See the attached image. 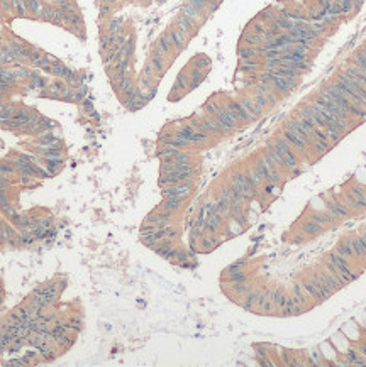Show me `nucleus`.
Here are the masks:
<instances>
[{
    "label": "nucleus",
    "mask_w": 366,
    "mask_h": 367,
    "mask_svg": "<svg viewBox=\"0 0 366 367\" xmlns=\"http://www.w3.org/2000/svg\"><path fill=\"white\" fill-rule=\"evenodd\" d=\"M322 198L326 200V210L329 212L336 220L346 219V217H349L353 214V212L344 205V201L341 200L339 196H334V195H331V193H327V195H324Z\"/></svg>",
    "instance_id": "1"
},
{
    "label": "nucleus",
    "mask_w": 366,
    "mask_h": 367,
    "mask_svg": "<svg viewBox=\"0 0 366 367\" xmlns=\"http://www.w3.org/2000/svg\"><path fill=\"white\" fill-rule=\"evenodd\" d=\"M273 146H274V149H277L278 152L282 154V158L285 159V163L288 166V171L295 170V168L298 166V156H297V152L292 149L290 144H288L287 139L285 137H277V139H274V142H273Z\"/></svg>",
    "instance_id": "2"
},
{
    "label": "nucleus",
    "mask_w": 366,
    "mask_h": 367,
    "mask_svg": "<svg viewBox=\"0 0 366 367\" xmlns=\"http://www.w3.org/2000/svg\"><path fill=\"white\" fill-rule=\"evenodd\" d=\"M300 283H302L303 289H305V291L309 293V296L312 299H315V301H319V303L326 299V296H324V293H322L321 284H319V281H317L314 271H310L305 278H302Z\"/></svg>",
    "instance_id": "3"
},
{
    "label": "nucleus",
    "mask_w": 366,
    "mask_h": 367,
    "mask_svg": "<svg viewBox=\"0 0 366 367\" xmlns=\"http://www.w3.org/2000/svg\"><path fill=\"white\" fill-rule=\"evenodd\" d=\"M327 259H329L331 263H334V264L341 269V273H343V279H344L346 283L354 281V279H356V274L353 273V268H351L349 259L343 257V255L338 254V252H336V250H332V252H329V255H327Z\"/></svg>",
    "instance_id": "4"
},
{
    "label": "nucleus",
    "mask_w": 366,
    "mask_h": 367,
    "mask_svg": "<svg viewBox=\"0 0 366 367\" xmlns=\"http://www.w3.org/2000/svg\"><path fill=\"white\" fill-rule=\"evenodd\" d=\"M190 190H192V181L176 183V185L165 186V190H163V196H165V198H178V200H185V198L190 195Z\"/></svg>",
    "instance_id": "5"
},
{
    "label": "nucleus",
    "mask_w": 366,
    "mask_h": 367,
    "mask_svg": "<svg viewBox=\"0 0 366 367\" xmlns=\"http://www.w3.org/2000/svg\"><path fill=\"white\" fill-rule=\"evenodd\" d=\"M292 298H293V301L298 303V305H302V306H305L307 310L312 308V305H314V299H312L309 296V293L303 289L302 283H295L292 286Z\"/></svg>",
    "instance_id": "6"
},
{
    "label": "nucleus",
    "mask_w": 366,
    "mask_h": 367,
    "mask_svg": "<svg viewBox=\"0 0 366 367\" xmlns=\"http://www.w3.org/2000/svg\"><path fill=\"white\" fill-rule=\"evenodd\" d=\"M283 137L287 139L288 144H290V146H292V149H295L297 152L305 154V151H307V149H309V144L303 141L302 137H298L295 132H292L290 129H285V132H283Z\"/></svg>",
    "instance_id": "7"
},
{
    "label": "nucleus",
    "mask_w": 366,
    "mask_h": 367,
    "mask_svg": "<svg viewBox=\"0 0 366 367\" xmlns=\"http://www.w3.org/2000/svg\"><path fill=\"white\" fill-rule=\"evenodd\" d=\"M300 232L305 235V237H317V235H321L322 232H324V227L315 224L314 220L305 219V220H302V224H300Z\"/></svg>",
    "instance_id": "8"
},
{
    "label": "nucleus",
    "mask_w": 366,
    "mask_h": 367,
    "mask_svg": "<svg viewBox=\"0 0 366 367\" xmlns=\"http://www.w3.org/2000/svg\"><path fill=\"white\" fill-rule=\"evenodd\" d=\"M314 274H315L317 281H319V284H321V289H322V293H324L326 299H327V298H331L332 294L336 293L334 284H332V283L329 281V278L326 276V274H324V271H322V269H315Z\"/></svg>",
    "instance_id": "9"
},
{
    "label": "nucleus",
    "mask_w": 366,
    "mask_h": 367,
    "mask_svg": "<svg viewBox=\"0 0 366 367\" xmlns=\"http://www.w3.org/2000/svg\"><path fill=\"white\" fill-rule=\"evenodd\" d=\"M309 219L310 220H314L315 224H319L322 225L326 229V227H331V225H334L336 224V219L332 217L329 212H314V214H310L309 215Z\"/></svg>",
    "instance_id": "10"
},
{
    "label": "nucleus",
    "mask_w": 366,
    "mask_h": 367,
    "mask_svg": "<svg viewBox=\"0 0 366 367\" xmlns=\"http://www.w3.org/2000/svg\"><path fill=\"white\" fill-rule=\"evenodd\" d=\"M346 242L351 245V249L354 250V255H358L361 259H366V245L361 240V237H346Z\"/></svg>",
    "instance_id": "11"
},
{
    "label": "nucleus",
    "mask_w": 366,
    "mask_h": 367,
    "mask_svg": "<svg viewBox=\"0 0 366 367\" xmlns=\"http://www.w3.org/2000/svg\"><path fill=\"white\" fill-rule=\"evenodd\" d=\"M287 298H288V294H287L285 291H283L282 288H274V289H273L271 299H273V303H274V308L282 310V308L287 305Z\"/></svg>",
    "instance_id": "12"
},
{
    "label": "nucleus",
    "mask_w": 366,
    "mask_h": 367,
    "mask_svg": "<svg viewBox=\"0 0 366 367\" xmlns=\"http://www.w3.org/2000/svg\"><path fill=\"white\" fill-rule=\"evenodd\" d=\"M349 193L356 198V200H358V203L361 205V208H366V190L363 186H359V185L351 186Z\"/></svg>",
    "instance_id": "13"
},
{
    "label": "nucleus",
    "mask_w": 366,
    "mask_h": 367,
    "mask_svg": "<svg viewBox=\"0 0 366 367\" xmlns=\"http://www.w3.org/2000/svg\"><path fill=\"white\" fill-rule=\"evenodd\" d=\"M334 250H336V252H338V254L343 255V257H346V259H353V257H354V250L351 249V245H349L348 242H346L344 239H343V240H339Z\"/></svg>",
    "instance_id": "14"
},
{
    "label": "nucleus",
    "mask_w": 366,
    "mask_h": 367,
    "mask_svg": "<svg viewBox=\"0 0 366 367\" xmlns=\"http://www.w3.org/2000/svg\"><path fill=\"white\" fill-rule=\"evenodd\" d=\"M341 200L344 201V205L348 206L351 212H359L361 210V205L358 203V200H356V198L351 195L349 191H346L344 193V198H341Z\"/></svg>",
    "instance_id": "15"
},
{
    "label": "nucleus",
    "mask_w": 366,
    "mask_h": 367,
    "mask_svg": "<svg viewBox=\"0 0 366 367\" xmlns=\"http://www.w3.org/2000/svg\"><path fill=\"white\" fill-rule=\"evenodd\" d=\"M307 240V237H303V235H295V237L292 239L293 244H303Z\"/></svg>",
    "instance_id": "16"
},
{
    "label": "nucleus",
    "mask_w": 366,
    "mask_h": 367,
    "mask_svg": "<svg viewBox=\"0 0 366 367\" xmlns=\"http://www.w3.org/2000/svg\"><path fill=\"white\" fill-rule=\"evenodd\" d=\"M359 237H361V240H363V242H364V245H366V234H363V235H359Z\"/></svg>",
    "instance_id": "17"
},
{
    "label": "nucleus",
    "mask_w": 366,
    "mask_h": 367,
    "mask_svg": "<svg viewBox=\"0 0 366 367\" xmlns=\"http://www.w3.org/2000/svg\"><path fill=\"white\" fill-rule=\"evenodd\" d=\"M363 188H364V190H366V185H364V186H363Z\"/></svg>",
    "instance_id": "18"
}]
</instances>
